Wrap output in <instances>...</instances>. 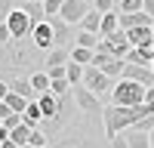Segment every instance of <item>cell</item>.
<instances>
[{"label": "cell", "instance_id": "obj_1", "mask_svg": "<svg viewBox=\"0 0 154 148\" xmlns=\"http://www.w3.org/2000/svg\"><path fill=\"white\" fill-rule=\"evenodd\" d=\"M43 62H46V53L34 43V37H22V40H9L3 49H0V74L16 80L12 71H43Z\"/></svg>", "mask_w": 154, "mask_h": 148}, {"label": "cell", "instance_id": "obj_2", "mask_svg": "<svg viewBox=\"0 0 154 148\" xmlns=\"http://www.w3.org/2000/svg\"><path fill=\"white\" fill-rule=\"evenodd\" d=\"M154 114L148 105H136V108H123V105H105L102 111V130H105V139L111 142L114 136H120L126 130H133L142 117Z\"/></svg>", "mask_w": 154, "mask_h": 148}, {"label": "cell", "instance_id": "obj_3", "mask_svg": "<svg viewBox=\"0 0 154 148\" xmlns=\"http://www.w3.org/2000/svg\"><path fill=\"white\" fill-rule=\"evenodd\" d=\"M99 136H105V130H99V133H86V130H65L62 136H56L49 145H53V148H105Z\"/></svg>", "mask_w": 154, "mask_h": 148}, {"label": "cell", "instance_id": "obj_4", "mask_svg": "<svg viewBox=\"0 0 154 148\" xmlns=\"http://www.w3.org/2000/svg\"><path fill=\"white\" fill-rule=\"evenodd\" d=\"M145 86L136 83V80H126L120 77L117 86L111 90V105H123V108H136V105H145Z\"/></svg>", "mask_w": 154, "mask_h": 148}, {"label": "cell", "instance_id": "obj_5", "mask_svg": "<svg viewBox=\"0 0 154 148\" xmlns=\"http://www.w3.org/2000/svg\"><path fill=\"white\" fill-rule=\"evenodd\" d=\"M83 86L89 93H96V96H111V77L102 68H96V65H86V71H83Z\"/></svg>", "mask_w": 154, "mask_h": 148}, {"label": "cell", "instance_id": "obj_6", "mask_svg": "<svg viewBox=\"0 0 154 148\" xmlns=\"http://www.w3.org/2000/svg\"><path fill=\"white\" fill-rule=\"evenodd\" d=\"M74 102H77V108H80L86 117H102V111H105V108H102V102H99V96L89 93L83 83L74 86Z\"/></svg>", "mask_w": 154, "mask_h": 148}, {"label": "cell", "instance_id": "obj_7", "mask_svg": "<svg viewBox=\"0 0 154 148\" xmlns=\"http://www.w3.org/2000/svg\"><path fill=\"white\" fill-rule=\"evenodd\" d=\"M6 25H9V31H12V40L31 37V31H34L31 19L25 16V9H19V6H12V9H9V16H6Z\"/></svg>", "mask_w": 154, "mask_h": 148}, {"label": "cell", "instance_id": "obj_8", "mask_svg": "<svg viewBox=\"0 0 154 148\" xmlns=\"http://www.w3.org/2000/svg\"><path fill=\"white\" fill-rule=\"evenodd\" d=\"M49 25H53V34H56V46H74L77 43V25H68L65 19H59V16H53V19H46Z\"/></svg>", "mask_w": 154, "mask_h": 148}, {"label": "cell", "instance_id": "obj_9", "mask_svg": "<svg viewBox=\"0 0 154 148\" xmlns=\"http://www.w3.org/2000/svg\"><path fill=\"white\" fill-rule=\"evenodd\" d=\"M89 9H93V6H89V0H62L59 19H65L68 25H80Z\"/></svg>", "mask_w": 154, "mask_h": 148}, {"label": "cell", "instance_id": "obj_10", "mask_svg": "<svg viewBox=\"0 0 154 148\" xmlns=\"http://www.w3.org/2000/svg\"><path fill=\"white\" fill-rule=\"evenodd\" d=\"M31 37H34V43L40 46L43 53H49V49H56V34H53V25H49V22H40V25H34Z\"/></svg>", "mask_w": 154, "mask_h": 148}, {"label": "cell", "instance_id": "obj_11", "mask_svg": "<svg viewBox=\"0 0 154 148\" xmlns=\"http://www.w3.org/2000/svg\"><path fill=\"white\" fill-rule=\"evenodd\" d=\"M37 105H40V114H43V123H46V120H53V117L59 114L62 99H59L56 93H40V96H37ZM43 123H40V127H43Z\"/></svg>", "mask_w": 154, "mask_h": 148}, {"label": "cell", "instance_id": "obj_12", "mask_svg": "<svg viewBox=\"0 0 154 148\" xmlns=\"http://www.w3.org/2000/svg\"><path fill=\"white\" fill-rule=\"evenodd\" d=\"M16 6L25 9V16L31 19V25L46 22V9H43V3H37V0H16Z\"/></svg>", "mask_w": 154, "mask_h": 148}, {"label": "cell", "instance_id": "obj_13", "mask_svg": "<svg viewBox=\"0 0 154 148\" xmlns=\"http://www.w3.org/2000/svg\"><path fill=\"white\" fill-rule=\"evenodd\" d=\"M71 49L74 46H56V49H49L46 62H43V71L46 68H56V65H68V62H71Z\"/></svg>", "mask_w": 154, "mask_h": 148}, {"label": "cell", "instance_id": "obj_14", "mask_svg": "<svg viewBox=\"0 0 154 148\" xmlns=\"http://www.w3.org/2000/svg\"><path fill=\"white\" fill-rule=\"evenodd\" d=\"M9 90L22 96V99H28V102H37V90L31 86V77H16V80H9Z\"/></svg>", "mask_w": 154, "mask_h": 148}, {"label": "cell", "instance_id": "obj_15", "mask_svg": "<svg viewBox=\"0 0 154 148\" xmlns=\"http://www.w3.org/2000/svg\"><path fill=\"white\" fill-rule=\"evenodd\" d=\"M126 62H130V65H151L154 62V49L151 46H133L130 53H126Z\"/></svg>", "mask_w": 154, "mask_h": 148}, {"label": "cell", "instance_id": "obj_16", "mask_svg": "<svg viewBox=\"0 0 154 148\" xmlns=\"http://www.w3.org/2000/svg\"><path fill=\"white\" fill-rule=\"evenodd\" d=\"M80 31H86V34H99L102 31V12H96V9H89L86 16H83V22L77 25Z\"/></svg>", "mask_w": 154, "mask_h": 148}, {"label": "cell", "instance_id": "obj_17", "mask_svg": "<svg viewBox=\"0 0 154 148\" xmlns=\"http://www.w3.org/2000/svg\"><path fill=\"white\" fill-rule=\"evenodd\" d=\"M126 37H130L133 46H151L154 31H151V28H133V31H126Z\"/></svg>", "mask_w": 154, "mask_h": 148}, {"label": "cell", "instance_id": "obj_18", "mask_svg": "<svg viewBox=\"0 0 154 148\" xmlns=\"http://www.w3.org/2000/svg\"><path fill=\"white\" fill-rule=\"evenodd\" d=\"M117 28H120V16H117V12H105V16H102V31H99V37H111Z\"/></svg>", "mask_w": 154, "mask_h": 148}, {"label": "cell", "instance_id": "obj_19", "mask_svg": "<svg viewBox=\"0 0 154 148\" xmlns=\"http://www.w3.org/2000/svg\"><path fill=\"white\" fill-rule=\"evenodd\" d=\"M25 123H28V127H34V130H40V123H43V114H40V105L37 102H31L28 108H25Z\"/></svg>", "mask_w": 154, "mask_h": 148}, {"label": "cell", "instance_id": "obj_20", "mask_svg": "<svg viewBox=\"0 0 154 148\" xmlns=\"http://www.w3.org/2000/svg\"><path fill=\"white\" fill-rule=\"evenodd\" d=\"M28 77H31V86L37 90V96H40V93H49L53 80H49V74H46V71H34V74H28Z\"/></svg>", "mask_w": 154, "mask_h": 148}, {"label": "cell", "instance_id": "obj_21", "mask_svg": "<svg viewBox=\"0 0 154 148\" xmlns=\"http://www.w3.org/2000/svg\"><path fill=\"white\" fill-rule=\"evenodd\" d=\"M126 142H130V148H151L148 133H142V130H126Z\"/></svg>", "mask_w": 154, "mask_h": 148}, {"label": "cell", "instance_id": "obj_22", "mask_svg": "<svg viewBox=\"0 0 154 148\" xmlns=\"http://www.w3.org/2000/svg\"><path fill=\"white\" fill-rule=\"evenodd\" d=\"M93 56H96V49H83V46H74L71 49V62H77V65H93Z\"/></svg>", "mask_w": 154, "mask_h": 148}, {"label": "cell", "instance_id": "obj_23", "mask_svg": "<svg viewBox=\"0 0 154 148\" xmlns=\"http://www.w3.org/2000/svg\"><path fill=\"white\" fill-rule=\"evenodd\" d=\"M31 130H34V127H28V123H22V127H16V130L9 133V139L16 142L19 148H25V145H28V139H31Z\"/></svg>", "mask_w": 154, "mask_h": 148}, {"label": "cell", "instance_id": "obj_24", "mask_svg": "<svg viewBox=\"0 0 154 148\" xmlns=\"http://www.w3.org/2000/svg\"><path fill=\"white\" fill-rule=\"evenodd\" d=\"M145 0H120L117 3V16H130V12H142Z\"/></svg>", "mask_w": 154, "mask_h": 148}, {"label": "cell", "instance_id": "obj_25", "mask_svg": "<svg viewBox=\"0 0 154 148\" xmlns=\"http://www.w3.org/2000/svg\"><path fill=\"white\" fill-rule=\"evenodd\" d=\"M102 37L99 34H86V31H77V43L74 46H83V49H96Z\"/></svg>", "mask_w": 154, "mask_h": 148}, {"label": "cell", "instance_id": "obj_26", "mask_svg": "<svg viewBox=\"0 0 154 148\" xmlns=\"http://www.w3.org/2000/svg\"><path fill=\"white\" fill-rule=\"evenodd\" d=\"M83 71H86L83 65L68 62V83H71V86H80V83H83Z\"/></svg>", "mask_w": 154, "mask_h": 148}, {"label": "cell", "instance_id": "obj_27", "mask_svg": "<svg viewBox=\"0 0 154 148\" xmlns=\"http://www.w3.org/2000/svg\"><path fill=\"white\" fill-rule=\"evenodd\" d=\"M3 102L12 108V111H16V114H25V108H28L31 102H28V99H22V96H16V93H9L6 99H3Z\"/></svg>", "mask_w": 154, "mask_h": 148}, {"label": "cell", "instance_id": "obj_28", "mask_svg": "<svg viewBox=\"0 0 154 148\" xmlns=\"http://www.w3.org/2000/svg\"><path fill=\"white\" fill-rule=\"evenodd\" d=\"M28 145H31V148H46V145H49V136H46L43 130H31Z\"/></svg>", "mask_w": 154, "mask_h": 148}, {"label": "cell", "instance_id": "obj_29", "mask_svg": "<svg viewBox=\"0 0 154 148\" xmlns=\"http://www.w3.org/2000/svg\"><path fill=\"white\" fill-rule=\"evenodd\" d=\"M93 9L102 12V16L105 12H117V0H93Z\"/></svg>", "mask_w": 154, "mask_h": 148}, {"label": "cell", "instance_id": "obj_30", "mask_svg": "<svg viewBox=\"0 0 154 148\" xmlns=\"http://www.w3.org/2000/svg\"><path fill=\"white\" fill-rule=\"evenodd\" d=\"M74 90V86L68 83V77H62V80H53V86H49V93H56V96H68Z\"/></svg>", "mask_w": 154, "mask_h": 148}, {"label": "cell", "instance_id": "obj_31", "mask_svg": "<svg viewBox=\"0 0 154 148\" xmlns=\"http://www.w3.org/2000/svg\"><path fill=\"white\" fill-rule=\"evenodd\" d=\"M49 74V80H62V77H68V65H56V68H46Z\"/></svg>", "mask_w": 154, "mask_h": 148}, {"label": "cell", "instance_id": "obj_32", "mask_svg": "<svg viewBox=\"0 0 154 148\" xmlns=\"http://www.w3.org/2000/svg\"><path fill=\"white\" fill-rule=\"evenodd\" d=\"M22 123H25V117H22V114H9V117L3 120V127H6L9 133H12V130H16V127H22Z\"/></svg>", "mask_w": 154, "mask_h": 148}, {"label": "cell", "instance_id": "obj_33", "mask_svg": "<svg viewBox=\"0 0 154 148\" xmlns=\"http://www.w3.org/2000/svg\"><path fill=\"white\" fill-rule=\"evenodd\" d=\"M9 40H12V31H9V25L3 22V25H0V49H3Z\"/></svg>", "mask_w": 154, "mask_h": 148}, {"label": "cell", "instance_id": "obj_34", "mask_svg": "<svg viewBox=\"0 0 154 148\" xmlns=\"http://www.w3.org/2000/svg\"><path fill=\"white\" fill-rule=\"evenodd\" d=\"M111 148H130V142H126V133H120V136H114V139L108 142Z\"/></svg>", "mask_w": 154, "mask_h": 148}, {"label": "cell", "instance_id": "obj_35", "mask_svg": "<svg viewBox=\"0 0 154 148\" xmlns=\"http://www.w3.org/2000/svg\"><path fill=\"white\" fill-rule=\"evenodd\" d=\"M9 114H16V111H12V108H9V105H6V102H3V105H0V120H6V117H9Z\"/></svg>", "mask_w": 154, "mask_h": 148}, {"label": "cell", "instance_id": "obj_36", "mask_svg": "<svg viewBox=\"0 0 154 148\" xmlns=\"http://www.w3.org/2000/svg\"><path fill=\"white\" fill-rule=\"evenodd\" d=\"M145 105H148V108H151V111H154V86H151V90H148V93H145Z\"/></svg>", "mask_w": 154, "mask_h": 148}, {"label": "cell", "instance_id": "obj_37", "mask_svg": "<svg viewBox=\"0 0 154 148\" xmlns=\"http://www.w3.org/2000/svg\"><path fill=\"white\" fill-rule=\"evenodd\" d=\"M9 93H12V90H9V83H6V80H0V99H6Z\"/></svg>", "mask_w": 154, "mask_h": 148}, {"label": "cell", "instance_id": "obj_38", "mask_svg": "<svg viewBox=\"0 0 154 148\" xmlns=\"http://www.w3.org/2000/svg\"><path fill=\"white\" fill-rule=\"evenodd\" d=\"M145 12H148V16L154 19V0H145Z\"/></svg>", "mask_w": 154, "mask_h": 148}, {"label": "cell", "instance_id": "obj_39", "mask_svg": "<svg viewBox=\"0 0 154 148\" xmlns=\"http://www.w3.org/2000/svg\"><path fill=\"white\" fill-rule=\"evenodd\" d=\"M0 148H19V145L12 142V139H6V142H0Z\"/></svg>", "mask_w": 154, "mask_h": 148}, {"label": "cell", "instance_id": "obj_40", "mask_svg": "<svg viewBox=\"0 0 154 148\" xmlns=\"http://www.w3.org/2000/svg\"><path fill=\"white\" fill-rule=\"evenodd\" d=\"M148 142H151V148H154V130H151V133H148Z\"/></svg>", "mask_w": 154, "mask_h": 148}, {"label": "cell", "instance_id": "obj_41", "mask_svg": "<svg viewBox=\"0 0 154 148\" xmlns=\"http://www.w3.org/2000/svg\"><path fill=\"white\" fill-rule=\"evenodd\" d=\"M37 3H46V0H37Z\"/></svg>", "mask_w": 154, "mask_h": 148}, {"label": "cell", "instance_id": "obj_42", "mask_svg": "<svg viewBox=\"0 0 154 148\" xmlns=\"http://www.w3.org/2000/svg\"><path fill=\"white\" fill-rule=\"evenodd\" d=\"M151 31H154V22H151Z\"/></svg>", "mask_w": 154, "mask_h": 148}, {"label": "cell", "instance_id": "obj_43", "mask_svg": "<svg viewBox=\"0 0 154 148\" xmlns=\"http://www.w3.org/2000/svg\"><path fill=\"white\" fill-rule=\"evenodd\" d=\"M151 49H154V40H151Z\"/></svg>", "mask_w": 154, "mask_h": 148}, {"label": "cell", "instance_id": "obj_44", "mask_svg": "<svg viewBox=\"0 0 154 148\" xmlns=\"http://www.w3.org/2000/svg\"><path fill=\"white\" fill-rule=\"evenodd\" d=\"M0 105H3V99H0Z\"/></svg>", "mask_w": 154, "mask_h": 148}, {"label": "cell", "instance_id": "obj_45", "mask_svg": "<svg viewBox=\"0 0 154 148\" xmlns=\"http://www.w3.org/2000/svg\"><path fill=\"white\" fill-rule=\"evenodd\" d=\"M89 6H93V0H89Z\"/></svg>", "mask_w": 154, "mask_h": 148}, {"label": "cell", "instance_id": "obj_46", "mask_svg": "<svg viewBox=\"0 0 154 148\" xmlns=\"http://www.w3.org/2000/svg\"><path fill=\"white\" fill-rule=\"evenodd\" d=\"M46 148H53V145H46Z\"/></svg>", "mask_w": 154, "mask_h": 148}, {"label": "cell", "instance_id": "obj_47", "mask_svg": "<svg viewBox=\"0 0 154 148\" xmlns=\"http://www.w3.org/2000/svg\"><path fill=\"white\" fill-rule=\"evenodd\" d=\"M25 148H31V145H25Z\"/></svg>", "mask_w": 154, "mask_h": 148}, {"label": "cell", "instance_id": "obj_48", "mask_svg": "<svg viewBox=\"0 0 154 148\" xmlns=\"http://www.w3.org/2000/svg\"><path fill=\"white\" fill-rule=\"evenodd\" d=\"M151 68H154V62H151Z\"/></svg>", "mask_w": 154, "mask_h": 148}, {"label": "cell", "instance_id": "obj_49", "mask_svg": "<svg viewBox=\"0 0 154 148\" xmlns=\"http://www.w3.org/2000/svg\"><path fill=\"white\" fill-rule=\"evenodd\" d=\"M0 80H3V77H0Z\"/></svg>", "mask_w": 154, "mask_h": 148}, {"label": "cell", "instance_id": "obj_50", "mask_svg": "<svg viewBox=\"0 0 154 148\" xmlns=\"http://www.w3.org/2000/svg\"><path fill=\"white\" fill-rule=\"evenodd\" d=\"M117 3H120V0H117Z\"/></svg>", "mask_w": 154, "mask_h": 148}]
</instances>
